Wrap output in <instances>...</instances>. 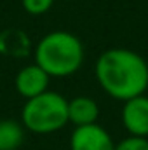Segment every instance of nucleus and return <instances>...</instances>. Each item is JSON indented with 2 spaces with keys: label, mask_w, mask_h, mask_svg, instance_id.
<instances>
[{
  "label": "nucleus",
  "mask_w": 148,
  "mask_h": 150,
  "mask_svg": "<svg viewBox=\"0 0 148 150\" xmlns=\"http://www.w3.org/2000/svg\"><path fill=\"white\" fill-rule=\"evenodd\" d=\"M115 150H148V138L127 136L115 143Z\"/></svg>",
  "instance_id": "9b49d317"
},
{
  "label": "nucleus",
  "mask_w": 148,
  "mask_h": 150,
  "mask_svg": "<svg viewBox=\"0 0 148 150\" xmlns=\"http://www.w3.org/2000/svg\"><path fill=\"white\" fill-rule=\"evenodd\" d=\"M21 124L35 134H51L68 124V100L54 91H45L26 100L21 110Z\"/></svg>",
  "instance_id": "7ed1b4c3"
},
{
  "label": "nucleus",
  "mask_w": 148,
  "mask_h": 150,
  "mask_svg": "<svg viewBox=\"0 0 148 150\" xmlns=\"http://www.w3.org/2000/svg\"><path fill=\"white\" fill-rule=\"evenodd\" d=\"M52 4H54V0H21L25 12H28L30 16H42V14L49 12Z\"/></svg>",
  "instance_id": "9d476101"
},
{
  "label": "nucleus",
  "mask_w": 148,
  "mask_h": 150,
  "mask_svg": "<svg viewBox=\"0 0 148 150\" xmlns=\"http://www.w3.org/2000/svg\"><path fill=\"white\" fill-rule=\"evenodd\" d=\"M61 2H75V0H61Z\"/></svg>",
  "instance_id": "f8f14e48"
},
{
  "label": "nucleus",
  "mask_w": 148,
  "mask_h": 150,
  "mask_svg": "<svg viewBox=\"0 0 148 150\" xmlns=\"http://www.w3.org/2000/svg\"><path fill=\"white\" fill-rule=\"evenodd\" d=\"M49 75L45 74L37 63L33 65H28L25 68H21L18 75H16V80H14V86H16V91L25 98V100H30V98H35L38 94L49 91Z\"/></svg>",
  "instance_id": "423d86ee"
},
{
  "label": "nucleus",
  "mask_w": 148,
  "mask_h": 150,
  "mask_svg": "<svg viewBox=\"0 0 148 150\" xmlns=\"http://www.w3.org/2000/svg\"><path fill=\"white\" fill-rule=\"evenodd\" d=\"M99 117V105L89 96H75L68 101V122L75 127L96 124Z\"/></svg>",
  "instance_id": "0eeeda50"
},
{
  "label": "nucleus",
  "mask_w": 148,
  "mask_h": 150,
  "mask_svg": "<svg viewBox=\"0 0 148 150\" xmlns=\"http://www.w3.org/2000/svg\"><path fill=\"white\" fill-rule=\"evenodd\" d=\"M33 58L49 77H70L84 63V45L77 35L56 30L37 42Z\"/></svg>",
  "instance_id": "f03ea898"
},
{
  "label": "nucleus",
  "mask_w": 148,
  "mask_h": 150,
  "mask_svg": "<svg viewBox=\"0 0 148 150\" xmlns=\"http://www.w3.org/2000/svg\"><path fill=\"white\" fill-rule=\"evenodd\" d=\"M70 150H115L110 133L99 124L75 127L70 136Z\"/></svg>",
  "instance_id": "39448f33"
},
{
  "label": "nucleus",
  "mask_w": 148,
  "mask_h": 150,
  "mask_svg": "<svg viewBox=\"0 0 148 150\" xmlns=\"http://www.w3.org/2000/svg\"><path fill=\"white\" fill-rule=\"evenodd\" d=\"M120 119L129 136L148 138V96L141 94L124 101Z\"/></svg>",
  "instance_id": "20e7f679"
},
{
  "label": "nucleus",
  "mask_w": 148,
  "mask_h": 150,
  "mask_svg": "<svg viewBox=\"0 0 148 150\" xmlns=\"http://www.w3.org/2000/svg\"><path fill=\"white\" fill-rule=\"evenodd\" d=\"M25 126L12 119H0V150H18L25 142Z\"/></svg>",
  "instance_id": "1a4fd4ad"
},
{
  "label": "nucleus",
  "mask_w": 148,
  "mask_h": 150,
  "mask_svg": "<svg viewBox=\"0 0 148 150\" xmlns=\"http://www.w3.org/2000/svg\"><path fill=\"white\" fill-rule=\"evenodd\" d=\"M94 72L101 89L118 101L141 96L148 89V63L131 49L113 47L103 51Z\"/></svg>",
  "instance_id": "f257e3e1"
},
{
  "label": "nucleus",
  "mask_w": 148,
  "mask_h": 150,
  "mask_svg": "<svg viewBox=\"0 0 148 150\" xmlns=\"http://www.w3.org/2000/svg\"><path fill=\"white\" fill-rule=\"evenodd\" d=\"M30 52V37L19 28H5L0 32V54L25 58Z\"/></svg>",
  "instance_id": "6e6552de"
}]
</instances>
